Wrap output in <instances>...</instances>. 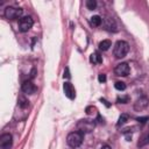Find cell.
<instances>
[{
    "label": "cell",
    "instance_id": "6da1fadb",
    "mask_svg": "<svg viewBox=\"0 0 149 149\" xmlns=\"http://www.w3.org/2000/svg\"><path fill=\"white\" fill-rule=\"evenodd\" d=\"M129 51V45L126 41H118L114 44V49H113V54L115 56V58H123Z\"/></svg>",
    "mask_w": 149,
    "mask_h": 149
},
{
    "label": "cell",
    "instance_id": "7a4b0ae2",
    "mask_svg": "<svg viewBox=\"0 0 149 149\" xmlns=\"http://www.w3.org/2000/svg\"><path fill=\"white\" fill-rule=\"evenodd\" d=\"M81 142H83V133H80V132H72L66 137V143L71 148L79 147L81 144Z\"/></svg>",
    "mask_w": 149,
    "mask_h": 149
},
{
    "label": "cell",
    "instance_id": "3957f363",
    "mask_svg": "<svg viewBox=\"0 0 149 149\" xmlns=\"http://www.w3.org/2000/svg\"><path fill=\"white\" fill-rule=\"evenodd\" d=\"M34 24L31 16H22L19 21V30L21 33H27Z\"/></svg>",
    "mask_w": 149,
    "mask_h": 149
},
{
    "label": "cell",
    "instance_id": "277c9868",
    "mask_svg": "<svg viewBox=\"0 0 149 149\" xmlns=\"http://www.w3.org/2000/svg\"><path fill=\"white\" fill-rule=\"evenodd\" d=\"M3 14H5L6 19H8V20H15V19H19L22 15V9L21 8H15V7H7L5 9V13Z\"/></svg>",
    "mask_w": 149,
    "mask_h": 149
},
{
    "label": "cell",
    "instance_id": "5b68a950",
    "mask_svg": "<svg viewBox=\"0 0 149 149\" xmlns=\"http://www.w3.org/2000/svg\"><path fill=\"white\" fill-rule=\"evenodd\" d=\"M129 72H130V68L127 63H120L114 69V73L119 77H126L129 74Z\"/></svg>",
    "mask_w": 149,
    "mask_h": 149
},
{
    "label": "cell",
    "instance_id": "8992f818",
    "mask_svg": "<svg viewBox=\"0 0 149 149\" xmlns=\"http://www.w3.org/2000/svg\"><path fill=\"white\" fill-rule=\"evenodd\" d=\"M148 105H149V99H148V97L142 95V97H140V98L134 102V109H135L136 112H141V111L146 109V108L148 107Z\"/></svg>",
    "mask_w": 149,
    "mask_h": 149
},
{
    "label": "cell",
    "instance_id": "52a82bcc",
    "mask_svg": "<svg viewBox=\"0 0 149 149\" xmlns=\"http://www.w3.org/2000/svg\"><path fill=\"white\" fill-rule=\"evenodd\" d=\"M78 128H79L80 133L92 132L93 128H94V121H92V120H80L78 122Z\"/></svg>",
    "mask_w": 149,
    "mask_h": 149
},
{
    "label": "cell",
    "instance_id": "ba28073f",
    "mask_svg": "<svg viewBox=\"0 0 149 149\" xmlns=\"http://www.w3.org/2000/svg\"><path fill=\"white\" fill-rule=\"evenodd\" d=\"M13 144V137L9 133H5L0 137V148L1 149H10Z\"/></svg>",
    "mask_w": 149,
    "mask_h": 149
},
{
    "label": "cell",
    "instance_id": "9c48e42d",
    "mask_svg": "<svg viewBox=\"0 0 149 149\" xmlns=\"http://www.w3.org/2000/svg\"><path fill=\"white\" fill-rule=\"evenodd\" d=\"M21 90H22V92L26 93V94H34L37 88H36L35 84H34L31 80H26V81L22 83Z\"/></svg>",
    "mask_w": 149,
    "mask_h": 149
},
{
    "label": "cell",
    "instance_id": "30bf717a",
    "mask_svg": "<svg viewBox=\"0 0 149 149\" xmlns=\"http://www.w3.org/2000/svg\"><path fill=\"white\" fill-rule=\"evenodd\" d=\"M63 90H64L65 95H66L69 99L72 100V99L76 98V90H74V87H73V85H72L71 83L65 81V83L63 84Z\"/></svg>",
    "mask_w": 149,
    "mask_h": 149
},
{
    "label": "cell",
    "instance_id": "8fae6325",
    "mask_svg": "<svg viewBox=\"0 0 149 149\" xmlns=\"http://www.w3.org/2000/svg\"><path fill=\"white\" fill-rule=\"evenodd\" d=\"M102 24H104L106 30H108V31H116V24H115L113 19H111V17L102 19Z\"/></svg>",
    "mask_w": 149,
    "mask_h": 149
},
{
    "label": "cell",
    "instance_id": "7c38bea8",
    "mask_svg": "<svg viewBox=\"0 0 149 149\" xmlns=\"http://www.w3.org/2000/svg\"><path fill=\"white\" fill-rule=\"evenodd\" d=\"M148 143H149V126H148V128L144 130V133L142 134L141 139L139 140L137 147H143V146H146V144H148Z\"/></svg>",
    "mask_w": 149,
    "mask_h": 149
},
{
    "label": "cell",
    "instance_id": "4fadbf2b",
    "mask_svg": "<svg viewBox=\"0 0 149 149\" xmlns=\"http://www.w3.org/2000/svg\"><path fill=\"white\" fill-rule=\"evenodd\" d=\"M101 23H102V19H101V16H99V15H93V16L90 19V24H91L92 27H99Z\"/></svg>",
    "mask_w": 149,
    "mask_h": 149
},
{
    "label": "cell",
    "instance_id": "5bb4252c",
    "mask_svg": "<svg viewBox=\"0 0 149 149\" xmlns=\"http://www.w3.org/2000/svg\"><path fill=\"white\" fill-rule=\"evenodd\" d=\"M90 62L92 64H100V63H102V58L98 52H93L90 56Z\"/></svg>",
    "mask_w": 149,
    "mask_h": 149
},
{
    "label": "cell",
    "instance_id": "9a60e30c",
    "mask_svg": "<svg viewBox=\"0 0 149 149\" xmlns=\"http://www.w3.org/2000/svg\"><path fill=\"white\" fill-rule=\"evenodd\" d=\"M17 105L21 108H26L28 106V100H27V98L23 94H20L19 95V98H17Z\"/></svg>",
    "mask_w": 149,
    "mask_h": 149
},
{
    "label": "cell",
    "instance_id": "2e32d148",
    "mask_svg": "<svg viewBox=\"0 0 149 149\" xmlns=\"http://www.w3.org/2000/svg\"><path fill=\"white\" fill-rule=\"evenodd\" d=\"M109 47H112V43H111V41H109V40H104V41H101V42L99 43V49H100V50H102V51L108 50V49H109Z\"/></svg>",
    "mask_w": 149,
    "mask_h": 149
},
{
    "label": "cell",
    "instance_id": "e0dca14e",
    "mask_svg": "<svg viewBox=\"0 0 149 149\" xmlns=\"http://www.w3.org/2000/svg\"><path fill=\"white\" fill-rule=\"evenodd\" d=\"M128 115L127 114H121L120 115V118H119V120H118V123H116V126L118 127H120V126H122V125H125L127 121H128Z\"/></svg>",
    "mask_w": 149,
    "mask_h": 149
},
{
    "label": "cell",
    "instance_id": "ac0fdd59",
    "mask_svg": "<svg viewBox=\"0 0 149 149\" xmlns=\"http://www.w3.org/2000/svg\"><path fill=\"white\" fill-rule=\"evenodd\" d=\"M86 7H87L90 10L95 9V7H97V2H95V0H87V1H86Z\"/></svg>",
    "mask_w": 149,
    "mask_h": 149
},
{
    "label": "cell",
    "instance_id": "d6986e66",
    "mask_svg": "<svg viewBox=\"0 0 149 149\" xmlns=\"http://www.w3.org/2000/svg\"><path fill=\"white\" fill-rule=\"evenodd\" d=\"M114 86H115V88L119 90V91H125V90H126V84H125L123 81H116V83L114 84Z\"/></svg>",
    "mask_w": 149,
    "mask_h": 149
},
{
    "label": "cell",
    "instance_id": "ffe728a7",
    "mask_svg": "<svg viewBox=\"0 0 149 149\" xmlns=\"http://www.w3.org/2000/svg\"><path fill=\"white\" fill-rule=\"evenodd\" d=\"M116 101L120 104H127V102H129V97H119L116 99Z\"/></svg>",
    "mask_w": 149,
    "mask_h": 149
},
{
    "label": "cell",
    "instance_id": "44dd1931",
    "mask_svg": "<svg viewBox=\"0 0 149 149\" xmlns=\"http://www.w3.org/2000/svg\"><path fill=\"white\" fill-rule=\"evenodd\" d=\"M98 80H99L100 83H105V81H106V76H105L104 73H100V74L98 76Z\"/></svg>",
    "mask_w": 149,
    "mask_h": 149
},
{
    "label": "cell",
    "instance_id": "7402d4cb",
    "mask_svg": "<svg viewBox=\"0 0 149 149\" xmlns=\"http://www.w3.org/2000/svg\"><path fill=\"white\" fill-rule=\"evenodd\" d=\"M63 76H64V78H68V79L71 77V76H70V71H69V68H66V69H65V71H64V74H63Z\"/></svg>",
    "mask_w": 149,
    "mask_h": 149
},
{
    "label": "cell",
    "instance_id": "603a6c76",
    "mask_svg": "<svg viewBox=\"0 0 149 149\" xmlns=\"http://www.w3.org/2000/svg\"><path fill=\"white\" fill-rule=\"evenodd\" d=\"M136 120H137L139 122H146V120H148V118H147V116H146V118H137Z\"/></svg>",
    "mask_w": 149,
    "mask_h": 149
},
{
    "label": "cell",
    "instance_id": "cb8c5ba5",
    "mask_svg": "<svg viewBox=\"0 0 149 149\" xmlns=\"http://www.w3.org/2000/svg\"><path fill=\"white\" fill-rule=\"evenodd\" d=\"M101 149H111V147H109V146H107V144H104V146L101 147Z\"/></svg>",
    "mask_w": 149,
    "mask_h": 149
}]
</instances>
